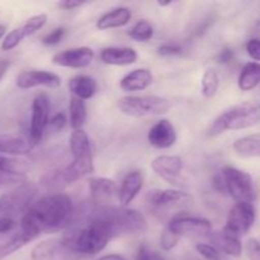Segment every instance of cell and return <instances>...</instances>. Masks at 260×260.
I'll use <instances>...</instances> for the list:
<instances>
[{
    "mask_svg": "<svg viewBox=\"0 0 260 260\" xmlns=\"http://www.w3.org/2000/svg\"><path fill=\"white\" fill-rule=\"evenodd\" d=\"M142 185H144V177L141 172L134 170V172L127 173L119 187L118 201L122 207H127L137 197L140 190L142 189Z\"/></svg>",
    "mask_w": 260,
    "mask_h": 260,
    "instance_id": "cell-21",
    "label": "cell"
},
{
    "mask_svg": "<svg viewBox=\"0 0 260 260\" xmlns=\"http://www.w3.org/2000/svg\"><path fill=\"white\" fill-rule=\"evenodd\" d=\"M136 260H154V256H152V253L147 250L146 246L141 245L137 250Z\"/></svg>",
    "mask_w": 260,
    "mask_h": 260,
    "instance_id": "cell-45",
    "label": "cell"
},
{
    "mask_svg": "<svg viewBox=\"0 0 260 260\" xmlns=\"http://www.w3.org/2000/svg\"><path fill=\"white\" fill-rule=\"evenodd\" d=\"M196 251L205 260H228V256L223 253H221L212 244H197L196 245Z\"/></svg>",
    "mask_w": 260,
    "mask_h": 260,
    "instance_id": "cell-34",
    "label": "cell"
},
{
    "mask_svg": "<svg viewBox=\"0 0 260 260\" xmlns=\"http://www.w3.org/2000/svg\"><path fill=\"white\" fill-rule=\"evenodd\" d=\"M136 51L131 47H106L101 51V61L106 65L126 66L137 61Z\"/></svg>",
    "mask_w": 260,
    "mask_h": 260,
    "instance_id": "cell-22",
    "label": "cell"
},
{
    "mask_svg": "<svg viewBox=\"0 0 260 260\" xmlns=\"http://www.w3.org/2000/svg\"><path fill=\"white\" fill-rule=\"evenodd\" d=\"M180 240V236L175 235L174 233L169 230V229H165L161 234V238H160V245L164 249L165 251H170L178 245Z\"/></svg>",
    "mask_w": 260,
    "mask_h": 260,
    "instance_id": "cell-35",
    "label": "cell"
},
{
    "mask_svg": "<svg viewBox=\"0 0 260 260\" xmlns=\"http://www.w3.org/2000/svg\"><path fill=\"white\" fill-rule=\"evenodd\" d=\"M30 241H33V239L30 236H28L27 234L23 233V231H19L15 235L8 238L7 240L2 241L0 243V260L8 258L12 254L17 253L18 250L24 248Z\"/></svg>",
    "mask_w": 260,
    "mask_h": 260,
    "instance_id": "cell-29",
    "label": "cell"
},
{
    "mask_svg": "<svg viewBox=\"0 0 260 260\" xmlns=\"http://www.w3.org/2000/svg\"><path fill=\"white\" fill-rule=\"evenodd\" d=\"M32 260H84L85 256L75 250L68 236L41 241L30 251Z\"/></svg>",
    "mask_w": 260,
    "mask_h": 260,
    "instance_id": "cell-7",
    "label": "cell"
},
{
    "mask_svg": "<svg viewBox=\"0 0 260 260\" xmlns=\"http://www.w3.org/2000/svg\"><path fill=\"white\" fill-rule=\"evenodd\" d=\"M218 85H220V78L218 74L216 73L213 69H208L205 71L201 80V90L206 98H213L218 90Z\"/></svg>",
    "mask_w": 260,
    "mask_h": 260,
    "instance_id": "cell-31",
    "label": "cell"
},
{
    "mask_svg": "<svg viewBox=\"0 0 260 260\" xmlns=\"http://www.w3.org/2000/svg\"><path fill=\"white\" fill-rule=\"evenodd\" d=\"M222 177L226 183V189L231 198H234L236 202L253 203L255 192H254L253 178L249 173L231 165H226L222 169Z\"/></svg>",
    "mask_w": 260,
    "mask_h": 260,
    "instance_id": "cell-8",
    "label": "cell"
},
{
    "mask_svg": "<svg viewBox=\"0 0 260 260\" xmlns=\"http://www.w3.org/2000/svg\"><path fill=\"white\" fill-rule=\"evenodd\" d=\"M86 223L98 226L111 239L140 235L147 230V221L141 212L122 206L96 207L89 213Z\"/></svg>",
    "mask_w": 260,
    "mask_h": 260,
    "instance_id": "cell-2",
    "label": "cell"
},
{
    "mask_svg": "<svg viewBox=\"0 0 260 260\" xmlns=\"http://www.w3.org/2000/svg\"><path fill=\"white\" fill-rule=\"evenodd\" d=\"M46 23H47V15L45 13H40V14H36L33 17L28 18L22 25L14 28L12 32H9L5 36L4 41L2 43V50L10 51L15 48L24 38L35 35L37 30L45 27Z\"/></svg>",
    "mask_w": 260,
    "mask_h": 260,
    "instance_id": "cell-14",
    "label": "cell"
},
{
    "mask_svg": "<svg viewBox=\"0 0 260 260\" xmlns=\"http://www.w3.org/2000/svg\"><path fill=\"white\" fill-rule=\"evenodd\" d=\"M146 202L155 211H169L188 207L193 203V198L179 189H152L147 192Z\"/></svg>",
    "mask_w": 260,
    "mask_h": 260,
    "instance_id": "cell-10",
    "label": "cell"
},
{
    "mask_svg": "<svg viewBox=\"0 0 260 260\" xmlns=\"http://www.w3.org/2000/svg\"><path fill=\"white\" fill-rule=\"evenodd\" d=\"M5 33H7V27L4 24H0V38L4 37Z\"/></svg>",
    "mask_w": 260,
    "mask_h": 260,
    "instance_id": "cell-49",
    "label": "cell"
},
{
    "mask_svg": "<svg viewBox=\"0 0 260 260\" xmlns=\"http://www.w3.org/2000/svg\"><path fill=\"white\" fill-rule=\"evenodd\" d=\"M183 52V48L179 45L175 43H167V45H161L157 47V53L164 57H172V56H178Z\"/></svg>",
    "mask_w": 260,
    "mask_h": 260,
    "instance_id": "cell-39",
    "label": "cell"
},
{
    "mask_svg": "<svg viewBox=\"0 0 260 260\" xmlns=\"http://www.w3.org/2000/svg\"><path fill=\"white\" fill-rule=\"evenodd\" d=\"M256 218V210L250 202H236L230 210L228 221L222 230L241 238L253 228Z\"/></svg>",
    "mask_w": 260,
    "mask_h": 260,
    "instance_id": "cell-11",
    "label": "cell"
},
{
    "mask_svg": "<svg viewBox=\"0 0 260 260\" xmlns=\"http://www.w3.org/2000/svg\"><path fill=\"white\" fill-rule=\"evenodd\" d=\"M167 228L180 238L184 235H208L212 231V225L207 218L183 212L172 217Z\"/></svg>",
    "mask_w": 260,
    "mask_h": 260,
    "instance_id": "cell-13",
    "label": "cell"
},
{
    "mask_svg": "<svg viewBox=\"0 0 260 260\" xmlns=\"http://www.w3.org/2000/svg\"><path fill=\"white\" fill-rule=\"evenodd\" d=\"M84 4H85V3L75 2V0H63V2L57 3L58 7L62 8V9H65V10L76 9V8H80L81 5H84Z\"/></svg>",
    "mask_w": 260,
    "mask_h": 260,
    "instance_id": "cell-44",
    "label": "cell"
},
{
    "mask_svg": "<svg viewBox=\"0 0 260 260\" xmlns=\"http://www.w3.org/2000/svg\"><path fill=\"white\" fill-rule=\"evenodd\" d=\"M15 226H17V222L14 218L0 217V234L10 233L13 229H15Z\"/></svg>",
    "mask_w": 260,
    "mask_h": 260,
    "instance_id": "cell-42",
    "label": "cell"
},
{
    "mask_svg": "<svg viewBox=\"0 0 260 260\" xmlns=\"http://www.w3.org/2000/svg\"><path fill=\"white\" fill-rule=\"evenodd\" d=\"M246 254L250 260H260V241L258 239L251 238L246 241Z\"/></svg>",
    "mask_w": 260,
    "mask_h": 260,
    "instance_id": "cell-38",
    "label": "cell"
},
{
    "mask_svg": "<svg viewBox=\"0 0 260 260\" xmlns=\"http://www.w3.org/2000/svg\"><path fill=\"white\" fill-rule=\"evenodd\" d=\"M233 147L240 157H260V134L241 137L234 142Z\"/></svg>",
    "mask_w": 260,
    "mask_h": 260,
    "instance_id": "cell-28",
    "label": "cell"
},
{
    "mask_svg": "<svg viewBox=\"0 0 260 260\" xmlns=\"http://www.w3.org/2000/svg\"><path fill=\"white\" fill-rule=\"evenodd\" d=\"M65 236H68L69 240L73 243L75 250L85 258L101 253L111 240V238L102 229L91 223H86L85 228L73 231Z\"/></svg>",
    "mask_w": 260,
    "mask_h": 260,
    "instance_id": "cell-6",
    "label": "cell"
},
{
    "mask_svg": "<svg viewBox=\"0 0 260 260\" xmlns=\"http://www.w3.org/2000/svg\"><path fill=\"white\" fill-rule=\"evenodd\" d=\"M151 169L165 182L178 184L183 169V160L177 155H160L151 161Z\"/></svg>",
    "mask_w": 260,
    "mask_h": 260,
    "instance_id": "cell-18",
    "label": "cell"
},
{
    "mask_svg": "<svg viewBox=\"0 0 260 260\" xmlns=\"http://www.w3.org/2000/svg\"><path fill=\"white\" fill-rule=\"evenodd\" d=\"M37 189L32 184H23L12 192L0 196V217L13 218L19 213L24 215L30 206Z\"/></svg>",
    "mask_w": 260,
    "mask_h": 260,
    "instance_id": "cell-9",
    "label": "cell"
},
{
    "mask_svg": "<svg viewBox=\"0 0 260 260\" xmlns=\"http://www.w3.org/2000/svg\"><path fill=\"white\" fill-rule=\"evenodd\" d=\"M260 84V62L245 63L238 79V86L241 91H250Z\"/></svg>",
    "mask_w": 260,
    "mask_h": 260,
    "instance_id": "cell-27",
    "label": "cell"
},
{
    "mask_svg": "<svg viewBox=\"0 0 260 260\" xmlns=\"http://www.w3.org/2000/svg\"><path fill=\"white\" fill-rule=\"evenodd\" d=\"M15 85L19 89H32L37 86H46L56 89L61 85V78L55 73L46 70L23 71L15 79Z\"/></svg>",
    "mask_w": 260,
    "mask_h": 260,
    "instance_id": "cell-16",
    "label": "cell"
},
{
    "mask_svg": "<svg viewBox=\"0 0 260 260\" xmlns=\"http://www.w3.org/2000/svg\"><path fill=\"white\" fill-rule=\"evenodd\" d=\"M95 260H127V259L124 258V256L118 255V254H108V255H103Z\"/></svg>",
    "mask_w": 260,
    "mask_h": 260,
    "instance_id": "cell-48",
    "label": "cell"
},
{
    "mask_svg": "<svg viewBox=\"0 0 260 260\" xmlns=\"http://www.w3.org/2000/svg\"><path fill=\"white\" fill-rule=\"evenodd\" d=\"M68 124V118L63 113H56L55 116H52L48 122V128L52 132H60L65 128V126Z\"/></svg>",
    "mask_w": 260,
    "mask_h": 260,
    "instance_id": "cell-37",
    "label": "cell"
},
{
    "mask_svg": "<svg viewBox=\"0 0 260 260\" xmlns=\"http://www.w3.org/2000/svg\"><path fill=\"white\" fill-rule=\"evenodd\" d=\"M3 169H17V161L0 155V170Z\"/></svg>",
    "mask_w": 260,
    "mask_h": 260,
    "instance_id": "cell-46",
    "label": "cell"
},
{
    "mask_svg": "<svg viewBox=\"0 0 260 260\" xmlns=\"http://www.w3.org/2000/svg\"><path fill=\"white\" fill-rule=\"evenodd\" d=\"M210 240L212 245L226 256L239 258L243 253V244H241L240 238L225 230L220 231V233H211Z\"/></svg>",
    "mask_w": 260,
    "mask_h": 260,
    "instance_id": "cell-20",
    "label": "cell"
},
{
    "mask_svg": "<svg viewBox=\"0 0 260 260\" xmlns=\"http://www.w3.org/2000/svg\"><path fill=\"white\" fill-rule=\"evenodd\" d=\"M65 28L62 27H58L55 28L53 30H51L48 35H46L45 37L42 38V43L46 46H55L57 43H60L62 41V38L65 37Z\"/></svg>",
    "mask_w": 260,
    "mask_h": 260,
    "instance_id": "cell-36",
    "label": "cell"
},
{
    "mask_svg": "<svg viewBox=\"0 0 260 260\" xmlns=\"http://www.w3.org/2000/svg\"><path fill=\"white\" fill-rule=\"evenodd\" d=\"M147 140L156 149H169L177 141V131L169 119H161L150 128Z\"/></svg>",
    "mask_w": 260,
    "mask_h": 260,
    "instance_id": "cell-19",
    "label": "cell"
},
{
    "mask_svg": "<svg viewBox=\"0 0 260 260\" xmlns=\"http://www.w3.org/2000/svg\"><path fill=\"white\" fill-rule=\"evenodd\" d=\"M128 36L139 42H147L154 36V27L147 20H139L131 29L128 30Z\"/></svg>",
    "mask_w": 260,
    "mask_h": 260,
    "instance_id": "cell-32",
    "label": "cell"
},
{
    "mask_svg": "<svg viewBox=\"0 0 260 260\" xmlns=\"http://www.w3.org/2000/svg\"><path fill=\"white\" fill-rule=\"evenodd\" d=\"M118 109L126 116L146 117L165 114L172 104L167 98L157 95H126L118 99Z\"/></svg>",
    "mask_w": 260,
    "mask_h": 260,
    "instance_id": "cell-5",
    "label": "cell"
},
{
    "mask_svg": "<svg viewBox=\"0 0 260 260\" xmlns=\"http://www.w3.org/2000/svg\"><path fill=\"white\" fill-rule=\"evenodd\" d=\"M69 112H70V127L74 131L83 129V126L85 124L86 118H88V112H86L85 102L81 99L73 96L70 99L69 104Z\"/></svg>",
    "mask_w": 260,
    "mask_h": 260,
    "instance_id": "cell-30",
    "label": "cell"
},
{
    "mask_svg": "<svg viewBox=\"0 0 260 260\" xmlns=\"http://www.w3.org/2000/svg\"><path fill=\"white\" fill-rule=\"evenodd\" d=\"M154 76L149 69H136L126 74L119 81V86L124 91H141L152 84Z\"/></svg>",
    "mask_w": 260,
    "mask_h": 260,
    "instance_id": "cell-23",
    "label": "cell"
},
{
    "mask_svg": "<svg viewBox=\"0 0 260 260\" xmlns=\"http://www.w3.org/2000/svg\"><path fill=\"white\" fill-rule=\"evenodd\" d=\"M260 122V103L244 102L223 111L211 124L208 137H217L226 131H238L255 126Z\"/></svg>",
    "mask_w": 260,
    "mask_h": 260,
    "instance_id": "cell-3",
    "label": "cell"
},
{
    "mask_svg": "<svg viewBox=\"0 0 260 260\" xmlns=\"http://www.w3.org/2000/svg\"><path fill=\"white\" fill-rule=\"evenodd\" d=\"M93 60L94 51L86 46L69 48V50L61 51L52 56V62L55 65L71 69H84L90 65Z\"/></svg>",
    "mask_w": 260,
    "mask_h": 260,
    "instance_id": "cell-17",
    "label": "cell"
},
{
    "mask_svg": "<svg viewBox=\"0 0 260 260\" xmlns=\"http://www.w3.org/2000/svg\"><path fill=\"white\" fill-rule=\"evenodd\" d=\"M132 13L128 8L118 7L109 12L104 13L98 20H96V28L101 30L112 29V28H119L128 24L131 20Z\"/></svg>",
    "mask_w": 260,
    "mask_h": 260,
    "instance_id": "cell-24",
    "label": "cell"
},
{
    "mask_svg": "<svg viewBox=\"0 0 260 260\" xmlns=\"http://www.w3.org/2000/svg\"><path fill=\"white\" fill-rule=\"evenodd\" d=\"M185 260H201V259H197V258H193V256H189V258H187Z\"/></svg>",
    "mask_w": 260,
    "mask_h": 260,
    "instance_id": "cell-51",
    "label": "cell"
},
{
    "mask_svg": "<svg viewBox=\"0 0 260 260\" xmlns=\"http://www.w3.org/2000/svg\"><path fill=\"white\" fill-rule=\"evenodd\" d=\"M173 2H157L159 7H168V5H172Z\"/></svg>",
    "mask_w": 260,
    "mask_h": 260,
    "instance_id": "cell-50",
    "label": "cell"
},
{
    "mask_svg": "<svg viewBox=\"0 0 260 260\" xmlns=\"http://www.w3.org/2000/svg\"><path fill=\"white\" fill-rule=\"evenodd\" d=\"M27 180L25 173L18 169H3L0 170V187L3 185L24 184Z\"/></svg>",
    "mask_w": 260,
    "mask_h": 260,
    "instance_id": "cell-33",
    "label": "cell"
},
{
    "mask_svg": "<svg viewBox=\"0 0 260 260\" xmlns=\"http://www.w3.org/2000/svg\"><path fill=\"white\" fill-rule=\"evenodd\" d=\"M50 98L46 93H40L35 96L32 103V114H30L29 141L32 145H37L42 140L43 134L50 122Z\"/></svg>",
    "mask_w": 260,
    "mask_h": 260,
    "instance_id": "cell-12",
    "label": "cell"
},
{
    "mask_svg": "<svg viewBox=\"0 0 260 260\" xmlns=\"http://www.w3.org/2000/svg\"><path fill=\"white\" fill-rule=\"evenodd\" d=\"M70 150L73 154V161L62 170L66 184H71L94 173L90 139L84 129L73 131L70 136Z\"/></svg>",
    "mask_w": 260,
    "mask_h": 260,
    "instance_id": "cell-4",
    "label": "cell"
},
{
    "mask_svg": "<svg viewBox=\"0 0 260 260\" xmlns=\"http://www.w3.org/2000/svg\"><path fill=\"white\" fill-rule=\"evenodd\" d=\"M234 56H235V52H234L233 48H223V50H221L220 52H218L217 57H216V60H217L218 63H222V65H228V63H230L231 61L234 60Z\"/></svg>",
    "mask_w": 260,
    "mask_h": 260,
    "instance_id": "cell-41",
    "label": "cell"
},
{
    "mask_svg": "<svg viewBox=\"0 0 260 260\" xmlns=\"http://www.w3.org/2000/svg\"><path fill=\"white\" fill-rule=\"evenodd\" d=\"M9 66H10V62L8 60L0 61V81H2V79L4 78V75L7 74Z\"/></svg>",
    "mask_w": 260,
    "mask_h": 260,
    "instance_id": "cell-47",
    "label": "cell"
},
{
    "mask_svg": "<svg viewBox=\"0 0 260 260\" xmlns=\"http://www.w3.org/2000/svg\"><path fill=\"white\" fill-rule=\"evenodd\" d=\"M69 89L74 96L81 99V101H88L95 95L98 85L91 76L76 75L69 81Z\"/></svg>",
    "mask_w": 260,
    "mask_h": 260,
    "instance_id": "cell-26",
    "label": "cell"
},
{
    "mask_svg": "<svg viewBox=\"0 0 260 260\" xmlns=\"http://www.w3.org/2000/svg\"><path fill=\"white\" fill-rule=\"evenodd\" d=\"M246 51L248 55L253 58L255 62L260 61V38H251L246 43Z\"/></svg>",
    "mask_w": 260,
    "mask_h": 260,
    "instance_id": "cell-40",
    "label": "cell"
},
{
    "mask_svg": "<svg viewBox=\"0 0 260 260\" xmlns=\"http://www.w3.org/2000/svg\"><path fill=\"white\" fill-rule=\"evenodd\" d=\"M32 147V142L22 137L0 135V155L23 156V155L29 154Z\"/></svg>",
    "mask_w": 260,
    "mask_h": 260,
    "instance_id": "cell-25",
    "label": "cell"
},
{
    "mask_svg": "<svg viewBox=\"0 0 260 260\" xmlns=\"http://www.w3.org/2000/svg\"><path fill=\"white\" fill-rule=\"evenodd\" d=\"M74 215L71 198L65 193H52L33 202L22 216L20 231L35 240L42 233H56L69 228Z\"/></svg>",
    "mask_w": 260,
    "mask_h": 260,
    "instance_id": "cell-1",
    "label": "cell"
},
{
    "mask_svg": "<svg viewBox=\"0 0 260 260\" xmlns=\"http://www.w3.org/2000/svg\"><path fill=\"white\" fill-rule=\"evenodd\" d=\"M212 185H213V188H215V189L217 190L218 193H222V194L228 193V189H226V183H225V180H223L222 174H221V175H216V177L213 178Z\"/></svg>",
    "mask_w": 260,
    "mask_h": 260,
    "instance_id": "cell-43",
    "label": "cell"
},
{
    "mask_svg": "<svg viewBox=\"0 0 260 260\" xmlns=\"http://www.w3.org/2000/svg\"><path fill=\"white\" fill-rule=\"evenodd\" d=\"M91 202L98 207H107L119 197V187L113 179L104 177H95L89 179Z\"/></svg>",
    "mask_w": 260,
    "mask_h": 260,
    "instance_id": "cell-15",
    "label": "cell"
}]
</instances>
